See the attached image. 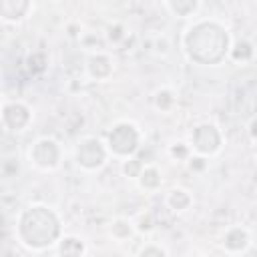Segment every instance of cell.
<instances>
[{"mask_svg": "<svg viewBox=\"0 0 257 257\" xmlns=\"http://www.w3.org/2000/svg\"><path fill=\"white\" fill-rule=\"evenodd\" d=\"M28 157H30V161H32L38 169H42V171H52V169H56V167L60 165L62 153H60V145H58L54 139H50V137H40V139H36L34 145L30 147Z\"/></svg>", "mask_w": 257, "mask_h": 257, "instance_id": "cell-6", "label": "cell"}, {"mask_svg": "<svg viewBox=\"0 0 257 257\" xmlns=\"http://www.w3.org/2000/svg\"><path fill=\"white\" fill-rule=\"evenodd\" d=\"M106 151L108 155L131 159L141 149V131L133 122H116L106 137Z\"/></svg>", "mask_w": 257, "mask_h": 257, "instance_id": "cell-3", "label": "cell"}, {"mask_svg": "<svg viewBox=\"0 0 257 257\" xmlns=\"http://www.w3.org/2000/svg\"><path fill=\"white\" fill-rule=\"evenodd\" d=\"M155 104H157V108H161V110H169V108L175 104V94H173L169 88H161V90L155 94Z\"/></svg>", "mask_w": 257, "mask_h": 257, "instance_id": "cell-17", "label": "cell"}, {"mask_svg": "<svg viewBox=\"0 0 257 257\" xmlns=\"http://www.w3.org/2000/svg\"><path fill=\"white\" fill-rule=\"evenodd\" d=\"M124 36V32H122V26H110V30H108V38L110 40H118V38H122Z\"/></svg>", "mask_w": 257, "mask_h": 257, "instance_id": "cell-23", "label": "cell"}, {"mask_svg": "<svg viewBox=\"0 0 257 257\" xmlns=\"http://www.w3.org/2000/svg\"><path fill=\"white\" fill-rule=\"evenodd\" d=\"M133 233H135V225H133V221L126 219V217H116V219L110 223V237H112L114 241H118V243L131 239Z\"/></svg>", "mask_w": 257, "mask_h": 257, "instance_id": "cell-14", "label": "cell"}, {"mask_svg": "<svg viewBox=\"0 0 257 257\" xmlns=\"http://www.w3.org/2000/svg\"><path fill=\"white\" fill-rule=\"evenodd\" d=\"M137 183L141 189L145 191H155L161 187L163 179H161V171L157 169V165H145L137 177Z\"/></svg>", "mask_w": 257, "mask_h": 257, "instance_id": "cell-12", "label": "cell"}, {"mask_svg": "<svg viewBox=\"0 0 257 257\" xmlns=\"http://www.w3.org/2000/svg\"><path fill=\"white\" fill-rule=\"evenodd\" d=\"M253 54H255L253 44L243 38V40H237L235 44L229 46V54H227V56H231V58L237 60V62H249V60L253 58Z\"/></svg>", "mask_w": 257, "mask_h": 257, "instance_id": "cell-16", "label": "cell"}, {"mask_svg": "<svg viewBox=\"0 0 257 257\" xmlns=\"http://www.w3.org/2000/svg\"><path fill=\"white\" fill-rule=\"evenodd\" d=\"M108 159V151L104 141L96 139V137H84L78 141L76 149H74V161L78 167L86 169V171H94L100 169Z\"/></svg>", "mask_w": 257, "mask_h": 257, "instance_id": "cell-4", "label": "cell"}, {"mask_svg": "<svg viewBox=\"0 0 257 257\" xmlns=\"http://www.w3.org/2000/svg\"><path fill=\"white\" fill-rule=\"evenodd\" d=\"M56 249H58V257H84V243L74 237V235H64L56 241Z\"/></svg>", "mask_w": 257, "mask_h": 257, "instance_id": "cell-11", "label": "cell"}, {"mask_svg": "<svg viewBox=\"0 0 257 257\" xmlns=\"http://www.w3.org/2000/svg\"><path fill=\"white\" fill-rule=\"evenodd\" d=\"M32 10L28 0H0V18L6 22H20Z\"/></svg>", "mask_w": 257, "mask_h": 257, "instance_id": "cell-9", "label": "cell"}, {"mask_svg": "<svg viewBox=\"0 0 257 257\" xmlns=\"http://www.w3.org/2000/svg\"><path fill=\"white\" fill-rule=\"evenodd\" d=\"M165 8L171 10L175 16L179 18H189L193 16L199 8H201V2L197 0H177V2H165Z\"/></svg>", "mask_w": 257, "mask_h": 257, "instance_id": "cell-15", "label": "cell"}, {"mask_svg": "<svg viewBox=\"0 0 257 257\" xmlns=\"http://www.w3.org/2000/svg\"><path fill=\"white\" fill-rule=\"evenodd\" d=\"M255 118H251V122H249V133H251V143H255Z\"/></svg>", "mask_w": 257, "mask_h": 257, "instance_id": "cell-24", "label": "cell"}, {"mask_svg": "<svg viewBox=\"0 0 257 257\" xmlns=\"http://www.w3.org/2000/svg\"><path fill=\"white\" fill-rule=\"evenodd\" d=\"M0 110H2V106H0Z\"/></svg>", "mask_w": 257, "mask_h": 257, "instance_id": "cell-26", "label": "cell"}, {"mask_svg": "<svg viewBox=\"0 0 257 257\" xmlns=\"http://www.w3.org/2000/svg\"><path fill=\"white\" fill-rule=\"evenodd\" d=\"M18 239L32 251H42L60 239V221L50 207H28L18 219Z\"/></svg>", "mask_w": 257, "mask_h": 257, "instance_id": "cell-2", "label": "cell"}, {"mask_svg": "<svg viewBox=\"0 0 257 257\" xmlns=\"http://www.w3.org/2000/svg\"><path fill=\"white\" fill-rule=\"evenodd\" d=\"M229 32L223 24L215 20H201L187 28L183 36V48L189 56V60L213 66L219 64L229 54Z\"/></svg>", "mask_w": 257, "mask_h": 257, "instance_id": "cell-1", "label": "cell"}, {"mask_svg": "<svg viewBox=\"0 0 257 257\" xmlns=\"http://www.w3.org/2000/svg\"><path fill=\"white\" fill-rule=\"evenodd\" d=\"M0 118L10 131H24L32 120V112L24 102H8L2 106Z\"/></svg>", "mask_w": 257, "mask_h": 257, "instance_id": "cell-7", "label": "cell"}, {"mask_svg": "<svg viewBox=\"0 0 257 257\" xmlns=\"http://www.w3.org/2000/svg\"><path fill=\"white\" fill-rule=\"evenodd\" d=\"M143 167H145V163H141L137 157H131V159H124L122 161V173L126 177H133V179L139 177V173H141Z\"/></svg>", "mask_w": 257, "mask_h": 257, "instance_id": "cell-18", "label": "cell"}, {"mask_svg": "<svg viewBox=\"0 0 257 257\" xmlns=\"http://www.w3.org/2000/svg\"><path fill=\"white\" fill-rule=\"evenodd\" d=\"M86 72L92 80H106L112 74V60L104 52H94L86 60Z\"/></svg>", "mask_w": 257, "mask_h": 257, "instance_id": "cell-8", "label": "cell"}, {"mask_svg": "<svg viewBox=\"0 0 257 257\" xmlns=\"http://www.w3.org/2000/svg\"><path fill=\"white\" fill-rule=\"evenodd\" d=\"M191 203H193V197L189 195L187 189L177 187V189H171L169 195H167V205H169L171 211H175V213L187 211V209L191 207Z\"/></svg>", "mask_w": 257, "mask_h": 257, "instance_id": "cell-13", "label": "cell"}, {"mask_svg": "<svg viewBox=\"0 0 257 257\" xmlns=\"http://www.w3.org/2000/svg\"><path fill=\"white\" fill-rule=\"evenodd\" d=\"M153 227H155V219H153V215H151V213H143L141 219H139V225H137L135 229H137V231H143V233H149Z\"/></svg>", "mask_w": 257, "mask_h": 257, "instance_id": "cell-22", "label": "cell"}, {"mask_svg": "<svg viewBox=\"0 0 257 257\" xmlns=\"http://www.w3.org/2000/svg\"><path fill=\"white\" fill-rule=\"evenodd\" d=\"M187 165H189V169H191V171L201 173V171H205V169H207V159H205V157H201V155H191V157L187 159Z\"/></svg>", "mask_w": 257, "mask_h": 257, "instance_id": "cell-21", "label": "cell"}, {"mask_svg": "<svg viewBox=\"0 0 257 257\" xmlns=\"http://www.w3.org/2000/svg\"><path fill=\"white\" fill-rule=\"evenodd\" d=\"M249 243H251L249 231H247L245 227H239V225L229 227V229L225 231V235H223V247H225L227 251H231V253L245 251V249L249 247Z\"/></svg>", "mask_w": 257, "mask_h": 257, "instance_id": "cell-10", "label": "cell"}, {"mask_svg": "<svg viewBox=\"0 0 257 257\" xmlns=\"http://www.w3.org/2000/svg\"><path fill=\"white\" fill-rule=\"evenodd\" d=\"M137 257H169L167 249L157 245V243H147L145 247H141V251L137 253Z\"/></svg>", "mask_w": 257, "mask_h": 257, "instance_id": "cell-19", "label": "cell"}, {"mask_svg": "<svg viewBox=\"0 0 257 257\" xmlns=\"http://www.w3.org/2000/svg\"><path fill=\"white\" fill-rule=\"evenodd\" d=\"M191 151H195L201 157H211L217 155L223 147V137L217 124L213 122H203L193 128L191 133Z\"/></svg>", "mask_w": 257, "mask_h": 257, "instance_id": "cell-5", "label": "cell"}, {"mask_svg": "<svg viewBox=\"0 0 257 257\" xmlns=\"http://www.w3.org/2000/svg\"><path fill=\"white\" fill-rule=\"evenodd\" d=\"M195 257H199V255H195Z\"/></svg>", "mask_w": 257, "mask_h": 257, "instance_id": "cell-25", "label": "cell"}, {"mask_svg": "<svg viewBox=\"0 0 257 257\" xmlns=\"http://www.w3.org/2000/svg\"><path fill=\"white\" fill-rule=\"evenodd\" d=\"M169 153H171V157H173V159H179V161H187V159L193 155L191 147H189V145H185V143H175V145H171Z\"/></svg>", "mask_w": 257, "mask_h": 257, "instance_id": "cell-20", "label": "cell"}]
</instances>
